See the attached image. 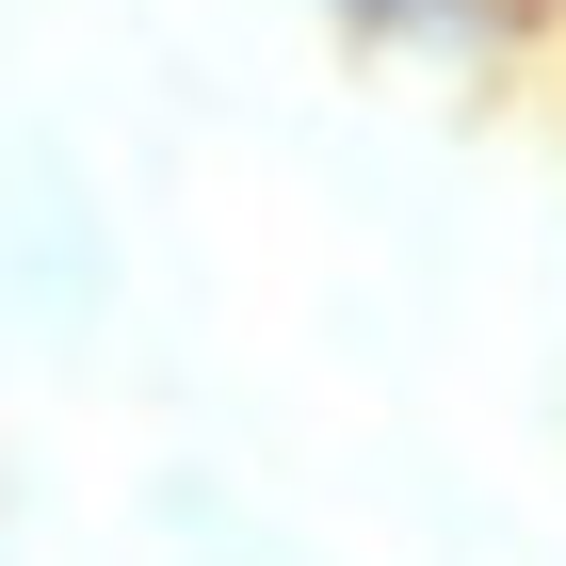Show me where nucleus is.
<instances>
[{"mask_svg": "<svg viewBox=\"0 0 566 566\" xmlns=\"http://www.w3.org/2000/svg\"><path fill=\"white\" fill-rule=\"evenodd\" d=\"M114 307H130V243L97 211V178L65 130H0V324L33 356H97L114 340Z\"/></svg>", "mask_w": 566, "mask_h": 566, "instance_id": "obj_1", "label": "nucleus"}, {"mask_svg": "<svg viewBox=\"0 0 566 566\" xmlns=\"http://www.w3.org/2000/svg\"><path fill=\"white\" fill-rule=\"evenodd\" d=\"M307 17H340V0H307Z\"/></svg>", "mask_w": 566, "mask_h": 566, "instance_id": "obj_2", "label": "nucleus"}]
</instances>
